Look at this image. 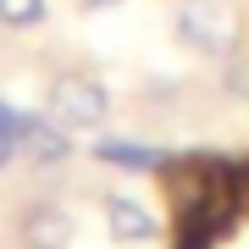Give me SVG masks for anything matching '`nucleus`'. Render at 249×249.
<instances>
[{
	"label": "nucleus",
	"mask_w": 249,
	"mask_h": 249,
	"mask_svg": "<svg viewBox=\"0 0 249 249\" xmlns=\"http://www.w3.org/2000/svg\"><path fill=\"white\" fill-rule=\"evenodd\" d=\"M178 39L194 55H211V61H227L232 50L244 45V22L227 0H183L178 6Z\"/></svg>",
	"instance_id": "nucleus-1"
},
{
	"label": "nucleus",
	"mask_w": 249,
	"mask_h": 249,
	"mask_svg": "<svg viewBox=\"0 0 249 249\" xmlns=\"http://www.w3.org/2000/svg\"><path fill=\"white\" fill-rule=\"evenodd\" d=\"M50 116L67 133H94L111 116V94H106V83L94 72H61L50 83Z\"/></svg>",
	"instance_id": "nucleus-2"
},
{
	"label": "nucleus",
	"mask_w": 249,
	"mask_h": 249,
	"mask_svg": "<svg viewBox=\"0 0 249 249\" xmlns=\"http://www.w3.org/2000/svg\"><path fill=\"white\" fill-rule=\"evenodd\" d=\"M100 216H106L111 238L127 244V249H144V244L160 238V216L144 199H133V194H100Z\"/></svg>",
	"instance_id": "nucleus-3"
},
{
	"label": "nucleus",
	"mask_w": 249,
	"mask_h": 249,
	"mask_svg": "<svg viewBox=\"0 0 249 249\" xmlns=\"http://www.w3.org/2000/svg\"><path fill=\"white\" fill-rule=\"evenodd\" d=\"M72 238H78V222H72L67 205H34V211L22 216V249H72Z\"/></svg>",
	"instance_id": "nucleus-4"
},
{
	"label": "nucleus",
	"mask_w": 249,
	"mask_h": 249,
	"mask_svg": "<svg viewBox=\"0 0 249 249\" xmlns=\"http://www.w3.org/2000/svg\"><path fill=\"white\" fill-rule=\"evenodd\" d=\"M17 155H28L34 166H61V160L72 155V133L55 116H28L22 139H17Z\"/></svg>",
	"instance_id": "nucleus-5"
},
{
	"label": "nucleus",
	"mask_w": 249,
	"mask_h": 249,
	"mask_svg": "<svg viewBox=\"0 0 249 249\" xmlns=\"http://www.w3.org/2000/svg\"><path fill=\"white\" fill-rule=\"evenodd\" d=\"M94 160H106L116 172H160L166 166V155H160L155 144H139V139H100Z\"/></svg>",
	"instance_id": "nucleus-6"
},
{
	"label": "nucleus",
	"mask_w": 249,
	"mask_h": 249,
	"mask_svg": "<svg viewBox=\"0 0 249 249\" xmlns=\"http://www.w3.org/2000/svg\"><path fill=\"white\" fill-rule=\"evenodd\" d=\"M50 17V0H0V28L22 34V28H39Z\"/></svg>",
	"instance_id": "nucleus-7"
},
{
	"label": "nucleus",
	"mask_w": 249,
	"mask_h": 249,
	"mask_svg": "<svg viewBox=\"0 0 249 249\" xmlns=\"http://www.w3.org/2000/svg\"><path fill=\"white\" fill-rule=\"evenodd\" d=\"M227 89L232 94H249V55H244V45L227 55Z\"/></svg>",
	"instance_id": "nucleus-8"
},
{
	"label": "nucleus",
	"mask_w": 249,
	"mask_h": 249,
	"mask_svg": "<svg viewBox=\"0 0 249 249\" xmlns=\"http://www.w3.org/2000/svg\"><path fill=\"white\" fill-rule=\"evenodd\" d=\"M22 127H28V111H17V106H11V100H0V133L22 139Z\"/></svg>",
	"instance_id": "nucleus-9"
},
{
	"label": "nucleus",
	"mask_w": 249,
	"mask_h": 249,
	"mask_svg": "<svg viewBox=\"0 0 249 249\" xmlns=\"http://www.w3.org/2000/svg\"><path fill=\"white\" fill-rule=\"evenodd\" d=\"M11 160H17V139H11V133H0V172H6Z\"/></svg>",
	"instance_id": "nucleus-10"
},
{
	"label": "nucleus",
	"mask_w": 249,
	"mask_h": 249,
	"mask_svg": "<svg viewBox=\"0 0 249 249\" xmlns=\"http://www.w3.org/2000/svg\"><path fill=\"white\" fill-rule=\"evenodd\" d=\"M83 6H89V11H106V6H116V0H83Z\"/></svg>",
	"instance_id": "nucleus-11"
},
{
	"label": "nucleus",
	"mask_w": 249,
	"mask_h": 249,
	"mask_svg": "<svg viewBox=\"0 0 249 249\" xmlns=\"http://www.w3.org/2000/svg\"><path fill=\"white\" fill-rule=\"evenodd\" d=\"M178 249H211V244H194V238H178Z\"/></svg>",
	"instance_id": "nucleus-12"
}]
</instances>
